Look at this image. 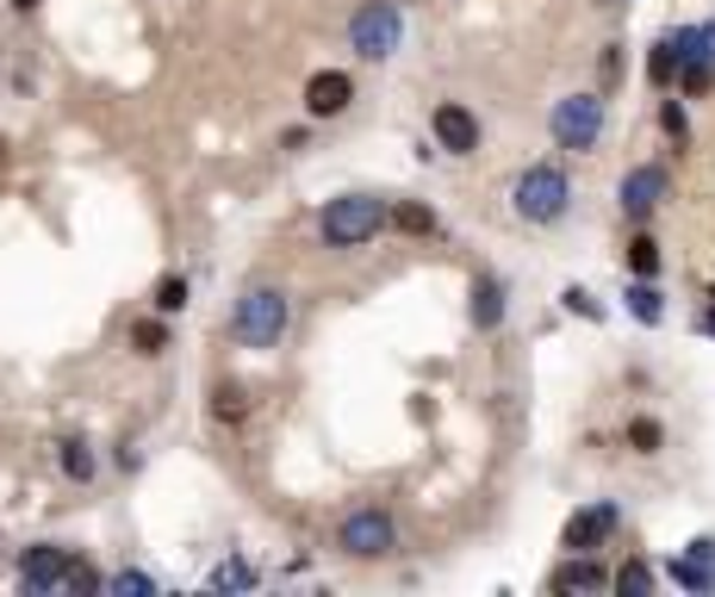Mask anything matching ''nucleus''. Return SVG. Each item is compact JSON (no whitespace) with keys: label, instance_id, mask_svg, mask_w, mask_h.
<instances>
[{"label":"nucleus","instance_id":"15","mask_svg":"<svg viewBox=\"0 0 715 597\" xmlns=\"http://www.w3.org/2000/svg\"><path fill=\"white\" fill-rule=\"evenodd\" d=\"M647 81L653 88H672V81H678V50H672V38H660V44L647 50Z\"/></svg>","mask_w":715,"mask_h":597},{"label":"nucleus","instance_id":"27","mask_svg":"<svg viewBox=\"0 0 715 597\" xmlns=\"http://www.w3.org/2000/svg\"><path fill=\"white\" fill-rule=\"evenodd\" d=\"M106 591H156V579H150V573H112Z\"/></svg>","mask_w":715,"mask_h":597},{"label":"nucleus","instance_id":"17","mask_svg":"<svg viewBox=\"0 0 715 597\" xmlns=\"http://www.w3.org/2000/svg\"><path fill=\"white\" fill-rule=\"evenodd\" d=\"M392 224H398L405 236H429V231H436V212H429V205H417V200H405V205L392 212Z\"/></svg>","mask_w":715,"mask_h":597},{"label":"nucleus","instance_id":"11","mask_svg":"<svg viewBox=\"0 0 715 597\" xmlns=\"http://www.w3.org/2000/svg\"><path fill=\"white\" fill-rule=\"evenodd\" d=\"M349 100H355V81L343 75V69H318V75L305 81V112H311V119H336Z\"/></svg>","mask_w":715,"mask_h":597},{"label":"nucleus","instance_id":"29","mask_svg":"<svg viewBox=\"0 0 715 597\" xmlns=\"http://www.w3.org/2000/svg\"><path fill=\"white\" fill-rule=\"evenodd\" d=\"M218 585H255V573H249V566H243V560H231V566H224V573H218Z\"/></svg>","mask_w":715,"mask_h":597},{"label":"nucleus","instance_id":"5","mask_svg":"<svg viewBox=\"0 0 715 597\" xmlns=\"http://www.w3.org/2000/svg\"><path fill=\"white\" fill-rule=\"evenodd\" d=\"M398 38H405V13H398L392 0H367L361 13L349 19V44L361 50L367 63H386L398 50Z\"/></svg>","mask_w":715,"mask_h":597},{"label":"nucleus","instance_id":"7","mask_svg":"<svg viewBox=\"0 0 715 597\" xmlns=\"http://www.w3.org/2000/svg\"><path fill=\"white\" fill-rule=\"evenodd\" d=\"M69 566H75V554H69V548L38 542V548H25V560H19V579H25V591H32V597H57V591H69Z\"/></svg>","mask_w":715,"mask_h":597},{"label":"nucleus","instance_id":"19","mask_svg":"<svg viewBox=\"0 0 715 597\" xmlns=\"http://www.w3.org/2000/svg\"><path fill=\"white\" fill-rule=\"evenodd\" d=\"M629 267H635V281H653V274H660V243H653V236H635V243H629Z\"/></svg>","mask_w":715,"mask_h":597},{"label":"nucleus","instance_id":"1","mask_svg":"<svg viewBox=\"0 0 715 597\" xmlns=\"http://www.w3.org/2000/svg\"><path fill=\"white\" fill-rule=\"evenodd\" d=\"M510 205H517V219H523V224H554V219H566V205H572L566 169H554V162H535V169H523V174H517V188H510Z\"/></svg>","mask_w":715,"mask_h":597},{"label":"nucleus","instance_id":"9","mask_svg":"<svg viewBox=\"0 0 715 597\" xmlns=\"http://www.w3.org/2000/svg\"><path fill=\"white\" fill-rule=\"evenodd\" d=\"M616 523H622L616 504H585V510L566 523V535H560V542H566V554H597L610 535H616Z\"/></svg>","mask_w":715,"mask_h":597},{"label":"nucleus","instance_id":"18","mask_svg":"<svg viewBox=\"0 0 715 597\" xmlns=\"http://www.w3.org/2000/svg\"><path fill=\"white\" fill-rule=\"evenodd\" d=\"M660 442H666L660 417H635V424H629V448H635V455H660Z\"/></svg>","mask_w":715,"mask_h":597},{"label":"nucleus","instance_id":"6","mask_svg":"<svg viewBox=\"0 0 715 597\" xmlns=\"http://www.w3.org/2000/svg\"><path fill=\"white\" fill-rule=\"evenodd\" d=\"M336 542H343V554H355V560H386V554L398 548V529H392L386 510H349L343 529H336Z\"/></svg>","mask_w":715,"mask_h":597},{"label":"nucleus","instance_id":"2","mask_svg":"<svg viewBox=\"0 0 715 597\" xmlns=\"http://www.w3.org/2000/svg\"><path fill=\"white\" fill-rule=\"evenodd\" d=\"M380 224H386V205L374 200V193H343V200L324 205L318 231H324V243H330V250H361V243H374V236H380Z\"/></svg>","mask_w":715,"mask_h":597},{"label":"nucleus","instance_id":"4","mask_svg":"<svg viewBox=\"0 0 715 597\" xmlns=\"http://www.w3.org/2000/svg\"><path fill=\"white\" fill-rule=\"evenodd\" d=\"M548 131H554V143H560V150H572V156L597 150V138H604V100H597V94H566V100H554V119H548Z\"/></svg>","mask_w":715,"mask_h":597},{"label":"nucleus","instance_id":"10","mask_svg":"<svg viewBox=\"0 0 715 597\" xmlns=\"http://www.w3.org/2000/svg\"><path fill=\"white\" fill-rule=\"evenodd\" d=\"M429 131H436V143H442L448 156H473V150H479V119L467 107H454V100H442V107H436Z\"/></svg>","mask_w":715,"mask_h":597},{"label":"nucleus","instance_id":"14","mask_svg":"<svg viewBox=\"0 0 715 597\" xmlns=\"http://www.w3.org/2000/svg\"><path fill=\"white\" fill-rule=\"evenodd\" d=\"M629 312H635L641 324H660V317H666V298H660V286H653V281H635V286H629Z\"/></svg>","mask_w":715,"mask_h":597},{"label":"nucleus","instance_id":"24","mask_svg":"<svg viewBox=\"0 0 715 597\" xmlns=\"http://www.w3.org/2000/svg\"><path fill=\"white\" fill-rule=\"evenodd\" d=\"M181 305H187V281H181V274H168V281L156 286V312H181Z\"/></svg>","mask_w":715,"mask_h":597},{"label":"nucleus","instance_id":"28","mask_svg":"<svg viewBox=\"0 0 715 597\" xmlns=\"http://www.w3.org/2000/svg\"><path fill=\"white\" fill-rule=\"evenodd\" d=\"M218 417H224V424H237V417H243V393H237V386H218Z\"/></svg>","mask_w":715,"mask_h":597},{"label":"nucleus","instance_id":"8","mask_svg":"<svg viewBox=\"0 0 715 597\" xmlns=\"http://www.w3.org/2000/svg\"><path fill=\"white\" fill-rule=\"evenodd\" d=\"M622 219H653V205L666 200V169H660V162H641V169H629L622 174Z\"/></svg>","mask_w":715,"mask_h":597},{"label":"nucleus","instance_id":"21","mask_svg":"<svg viewBox=\"0 0 715 597\" xmlns=\"http://www.w3.org/2000/svg\"><path fill=\"white\" fill-rule=\"evenodd\" d=\"M63 473H69V479H81V486L94 479V455H88V442H63Z\"/></svg>","mask_w":715,"mask_h":597},{"label":"nucleus","instance_id":"20","mask_svg":"<svg viewBox=\"0 0 715 597\" xmlns=\"http://www.w3.org/2000/svg\"><path fill=\"white\" fill-rule=\"evenodd\" d=\"M131 348H137V355H162V348H168V331H162L156 317H143V324H131Z\"/></svg>","mask_w":715,"mask_h":597},{"label":"nucleus","instance_id":"22","mask_svg":"<svg viewBox=\"0 0 715 597\" xmlns=\"http://www.w3.org/2000/svg\"><path fill=\"white\" fill-rule=\"evenodd\" d=\"M610 585H616V591H635V597H641V591H653V566H647V560H629Z\"/></svg>","mask_w":715,"mask_h":597},{"label":"nucleus","instance_id":"30","mask_svg":"<svg viewBox=\"0 0 715 597\" xmlns=\"http://www.w3.org/2000/svg\"><path fill=\"white\" fill-rule=\"evenodd\" d=\"M13 7H19V13H32V7H38V0H13Z\"/></svg>","mask_w":715,"mask_h":597},{"label":"nucleus","instance_id":"25","mask_svg":"<svg viewBox=\"0 0 715 597\" xmlns=\"http://www.w3.org/2000/svg\"><path fill=\"white\" fill-rule=\"evenodd\" d=\"M660 125H666L672 143H684V131H691V125H684V107H678V100H666V107H660Z\"/></svg>","mask_w":715,"mask_h":597},{"label":"nucleus","instance_id":"12","mask_svg":"<svg viewBox=\"0 0 715 597\" xmlns=\"http://www.w3.org/2000/svg\"><path fill=\"white\" fill-rule=\"evenodd\" d=\"M604 585H610V573L597 560H585V554H572L554 573V591H604Z\"/></svg>","mask_w":715,"mask_h":597},{"label":"nucleus","instance_id":"26","mask_svg":"<svg viewBox=\"0 0 715 597\" xmlns=\"http://www.w3.org/2000/svg\"><path fill=\"white\" fill-rule=\"evenodd\" d=\"M566 312H579V317H604V305H597L585 286H566Z\"/></svg>","mask_w":715,"mask_h":597},{"label":"nucleus","instance_id":"13","mask_svg":"<svg viewBox=\"0 0 715 597\" xmlns=\"http://www.w3.org/2000/svg\"><path fill=\"white\" fill-rule=\"evenodd\" d=\"M473 324L479 331H498L504 324V281H492V274L473 281Z\"/></svg>","mask_w":715,"mask_h":597},{"label":"nucleus","instance_id":"16","mask_svg":"<svg viewBox=\"0 0 715 597\" xmlns=\"http://www.w3.org/2000/svg\"><path fill=\"white\" fill-rule=\"evenodd\" d=\"M672 579H678L684 591H715V566H709V560H691V554H684V560H672Z\"/></svg>","mask_w":715,"mask_h":597},{"label":"nucleus","instance_id":"23","mask_svg":"<svg viewBox=\"0 0 715 597\" xmlns=\"http://www.w3.org/2000/svg\"><path fill=\"white\" fill-rule=\"evenodd\" d=\"M678 88H684V94H709V88H715V63H678Z\"/></svg>","mask_w":715,"mask_h":597},{"label":"nucleus","instance_id":"3","mask_svg":"<svg viewBox=\"0 0 715 597\" xmlns=\"http://www.w3.org/2000/svg\"><path fill=\"white\" fill-rule=\"evenodd\" d=\"M231 331H237L243 348H274L286 336V298L274 286H249L237 298V317H231Z\"/></svg>","mask_w":715,"mask_h":597}]
</instances>
